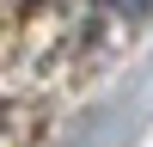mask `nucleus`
<instances>
[{
	"label": "nucleus",
	"instance_id": "nucleus-1",
	"mask_svg": "<svg viewBox=\"0 0 153 147\" xmlns=\"http://www.w3.org/2000/svg\"><path fill=\"white\" fill-rule=\"evenodd\" d=\"M117 6H123V12H135V6H147V0H117Z\"/></svg>",
	"mask_w": 153,
	"mask_h": 147
}]
</instances>
